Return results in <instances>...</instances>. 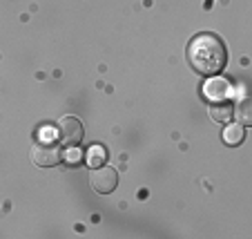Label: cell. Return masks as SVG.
<instances>
[{"mask_svg":"<svg viewBox=\"0 0 252 239\" xmlns=\"http://www.w3.org/2000/svg\"><path fill=\"white\" fill-rule=\"evenodd\" d=\"M188 63L203 76H217L228 65V49L217 34H196L188 43Z\"/></svg>","mask_w":252,"mask_h":239,"instance_id":"cell-1","label":"cell"},{"mask_svg":"<svg viewBox=\"0 0 252 239\" xmlns=\"http://www.w3.org/2000/svg\"><path fill=\"white\" fill-rule=\"evenodd\" d=\"M90 183L98 195H110V192H114L116 186H119V174H116L114 168L100 166V168H94V170H92Z\"/></svg>","mask_w":252,"mask_h":239,"instance_id":"cell-2","label":"cell"},{"mask_svg":"<svg viewBox=\"0 0 252 239\" xmlns=\"http://www.w3.org/2000/svg\"><path fill=\"white\" fill-rule=\"evenodd\" d=\"M29 157H32V163L40 168H54L56 163H61V148L56 143H47V141H40V143L32 145L29 150Z\"/></svg>","mask_w":252,"mask_h":239,"instance_id":"cell-3","label":"cell"},{"mask_svg":"<svg viewBox=\"0 0 252 239\" xmlns=\"http://www.w3.org/2000/svg\"><path fill=\"white\" fill-rule=\"evenodd\" d=\"M58 137H61V141L65 145L74 148V145H78L83 141L85 128H83V123L76 116H63V119L58 121Z\"/></svg>","mask_w":252,"mask_h":239,"instance_id":"cell-4","label":"cell"},{"mask_svg":"<svg viewBox=\"0 0 252 239\" xmlns=\"http://www.w3.org/2000/svg\"><path fill=\"white\" fill-rule=\"evenodd\" d=\"M203 96L208 101H212V103H219V101H225V99H230L232 96V85H230V81L228 78H223V76H212V78H208L205 81V85H203Z\"/></svg>","mask_w":252,"mask_h":239,"instance_id":"cell-5","label":"cell"},{"mask_svg":"<svg viewBox=\"0 0 252 239\" xmlns=\"http://www.w3.org/2000/svg\"><path fill=\"white\" fill-rule=\"evenodd\" d=\"M208 114L214 123H230V121L234 119V105L219 101V103H212V105L208 107Z\"/></svg>","mask_w":252,"mask_h":239,"instance_id":"cell-6","label":"cell"},{"mask_svg":"<svg viewBox=\"0 0 252 239\" xmlns=\"http://www.w3.org/2000/svg\"><path fill=\"white\" fill-rule=\"evenodd\" d=\"M243 139H246V125L241 123H232V125H225L223 130V141L228 145H241Z\"/></svg>","mask_w":252,"mask_h":239,"instance_id":"cell-7","label":"cell"},{"mask_svg":"<svg viewBox=\"0 0 252 239\" xmlns=\"http://www.w3.org/2000/svg\"><path fill=\"white\" fill-rule=\"evenodd\" d=\"M105 161H107V152H105L103 145H92L90 152H87V166L94 170V168L105 166Z\"/></svg>","mask_w":252,"mask_h":239,"instance_id":"cell-8","label":"cell"},{"mask_svg":"<svg viewBox=\"0 0 252 239\" xmlns=\"http://www.w3.org/2000/svg\"><path fill=\"white\" fill-rule=\"evenodd\" d=\"M234 119H237L241 125H250L252 116H250V101L248 99L239 101L237 105H234Z\"/></svg>","mask_w":252,"mask_h":239,"instance_id":"cell-9","label":"cell"},{"mask_svg":"<svg viewBox=\"0 0 252 239\" xmlns=\"http://www.w3.org/2000/svg\"><path fill=\"white\" fill-rule=\"evenodd\" d=\"M65 159H67V163H71V166H74V163H78V159H81V152L76 150V145H74V150H67Z\"/></svg>","mask_w":252,"mask_h":239,"instance_id":"cell-10","label":"cell"}]
</instances>
